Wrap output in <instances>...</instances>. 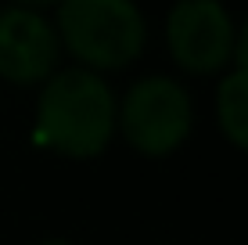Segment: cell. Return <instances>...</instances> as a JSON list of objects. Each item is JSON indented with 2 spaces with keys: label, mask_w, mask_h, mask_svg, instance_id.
<instances>
[{
  "label": "cell",
  "mask_w": 248,
  "mask_h": 245,
  "mask_svg": "<svg viewBox=\"0 0 248 245\" xmlns=\"http://www.w3.org/2000/svg\"><path fill=\"white\" fill-rule=\"evenodd\" d=\"M115 112L119 101L101 72L54 69L36 101V137L65 159H97L115 137Z\"/></svg>",
  "instance_id": "6da1fadb"
},
{
  "label": "cell",
  "mask_w": 248,
  "mask_h": 245,
  "mask_svg": "<svg viewBox=\"0 0 248 245\" xmlns=\"http://www.w3.org/2000/svg\"><path fill=\"white\" fill-rule=\"evenodd\" d=\"M54 29L62 47L93 72L126 69L148 44V25L133 0H62Z\"/></svg>",
  "instance_id": "7a4b0ae2"
},
{
  "label": "cell",
  "mask_w": 248,
  "mask_h": 245,
  "mask_svg": "<svg viewBox=\"0 0 248 245\" xmlns=\"http://www.w3.org/2000/svg\"><path fill=\"white\" fill-rule=\"evenodd\" d=\"M194 126V105L173 76H144L119 101L115 130L148 159L173 155Z\"/></svg>",
  "instance_id": "3957f363"
},
{
  "label": "cell",
  "mask_w": 248,
  "mask_h": 245,
  "mask_svg": "<svg viewBox=\"0 0 248 245\" xmlns=\"http://www.w3.org/2000/svg\"><path fill=\"white\" fill-rule=\"evenodd\" d=\"M166 40L184 72L212 76L230 65L234 18L219 0H180L166 18Z\"/></svg>",
  "instance_id": "277c9868"
},
{
  "label": "cell",
  "mask_w": 248,
  "mask_h": 245,
  "mask_svg": "<svg viewBox=\"0 0 248 245\" xmlns=\"http://www.w3.org/2000/svg\"><path fill=\"white\" fill-rule=\"evenodd\" d=\"M62 40L36 7H4L0 11V76L15 87L44 83L58 69Z\"/></svg>",
  "instance_id": "5b68a950"
},
{
  "label": "cell",
  "mask_w": 248,
  "mask_h": 245,
  "mask_svg": "<svg viewBox=\"0 0 248 245\" xmlns=\"http://www.w3.org/2000/svg\"><path fill=\"white\" fill-rule=\"evenodd\" d=\"M216 119L234 148L248 151V72L234 69L216 90Z\"/></svg>",
  "instance_id": "8992f818"
},
{
  "label": "cell",
  "mask_w": 248,
  "mask_h": 245,
  "mask_svg": "<svg viewBox=\"0 0 248 245\" xmlns=\"http://www.w3.org/2000/svg\"><path fill=\"white\" fill-rule=\"evenodd\" d=\"M230 62H234V69L248 72V22L241 29H234V50H230Z\"/></svg>",
  "instance_id": "52a82bcc"
},
{
  "label": "cell",
  "mask_w": 248,
  "mask_h": 245,
  "mask_svg": "<svg viewBox=\"0 0 248 245\" xmlns=\"http://www.w3.org/2000/svg\"><path fill=\"white\" fill-rule=\"evenodd\" d=\"M15 4H22V7H47V4H62V0H15Z\"/></svg>",
  "instance_id": "ba28073f"
},
{
  "label": "cell",
  "mask_w": 248,
  "mask_h": 245,
  "mask_svg": "<svg viewBox=\"0 0 248 245\" xmlns=\"http://www.w3.org/2000/svg\"><path fill=\"white\" fill-rule=\"evenodd\" d=\"M40 245H68V242H58V238H54V242H40Z\"/></svg>",
  "instance_id": "9c48e42d"
}]
</instances>
